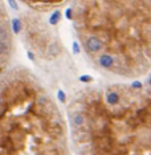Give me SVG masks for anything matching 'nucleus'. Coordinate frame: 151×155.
Listing matches in <instances>:
<instances>
[{"instance_id": "obj_1", "label": "nucleus", "mask_w": 151, "mask_h": 155, "mask_svg": "<svg viewBox=\"0 0 151 155\" xmlns=\"http://www.w3.org/2000/svg\"><path fill=\"white\" fill-rule=\"evenodd\" d=\"M72 153L151 154V69L82 86L66 105Z\"/></svg>"}, {"instance_id": "obj_2", "label": "nucleus", "mask_w": 151, "mask_h": 155, "mask_svg": "<svg viewBox=\"0 0 151 155\" xmlns=\"http://www.w3.org/2000/svg\"><path fill=\"white\" fill-rule=\"evenodd\" d=\"M69 21L98 73L127 81L151 69V0H69Z\"/></svg>"}, {"instance_id": "obj_3", "label": "nucleus", "mask_w": 151, "mask_h": 155, "mask_svg": "<svg viewBox=\"0 0 151 155\" xmlns=\"http://www.w3.org/2000/svg\"><path fill=\"white\" fill-rule=\"evenodd\" d=\"M0 89V153H72L66 111L35 72L10 65L1 70Z\"/></svg>"}, {"instance_id": "obj_4", "label": "nucleus", "mask_w": 151, "mask_h": 155, "mask_svg": "<svg viewBox=\"0 0 151 155\" xmlns=\"http://www.w3.org/2000/svg\"><path fill=\"white\" fill-rule=\"evenodd\" d=\"M21 4L36 12H49L57 8L65 0H19Z\"/></svg>"}]
</instances>
